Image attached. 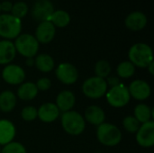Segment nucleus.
Wrapping results in <instances>:
<instances>
[{
  "label": "nucleus",
  "instance_id": "obj_1",
  "mask_svg": "<svg viewBox=\"0 0 154 153\" xmlns=\"http://www.w3.org/2000/svg\"><path fill=\"white\" fill-rule=\"evenodd\" d=\"M129 61L134 67L146 69L153 61L152 49L146 43L139 42L134 44L128 51Z\"/></svg>",
  "mask_w": 154,
  "mask_h": 153
},
{
  "label": "nucleus",
  "instance_id": "obj_2",
  "mask_svg": "<svg viewBox=\"0 0 154 153\" xmlns=\"http://www.w3.org/2000/svg\"><path fill=\"white\" fill-rule=\"evenodd\" d=\"M60 123L63 130L69 135L77 136L81 134L86 128V121L79 112L70 110L62 113Z\"/></svg>",
  "mask_w": 154,
  "mask_h": 153
},
{
  "label": "nucleus",
  "instance_id": "obj_3",
  "mask_svg": "<svg viewBox=\"0 0 154 153\" xmlns=\"http://www.w3.org/2000/svg\"><path fill=\"white\" fill-rule=\"evenodd\" d=\"M97 138L106 147H115L122 141V132L115 124L103 123L97 128Z\"/></svg>",
  "mask_w": 154,
  "mask_h": 153
},
{
  "label": "nucleus",
  "instance_id": "obj_4",
  "mask_svg": "<svg viewBox=\"0 0 154 153\" xmlns=\"http://www.w3.org/2000/svg\"><path fill=\"white\" fill-rule=\"evenodd\" d=\"M81 90L86 97L90 99H99L106 96L108 87L106 79L94 76L84 80Z\"/></svg>",
  "mask_w": 154,
  "mask_h": 153
},
{
  "label": "nucleus",
  "instance_id": "obj_5",
  "mask_svg": "<svg viewBox=\"0 0 154 153\" xmlns=\"http://www.w3.org/2000/svg\"><path fill=\"white\" fill-rule=\"evenodd\" d=\"M22 31V21L10 14H0V37L5 40L17 38Z\"/></svg>",
  "mask_w": 154,
  "mask_h": 153
},
{
  "label": "nucleus",
  "instance_id": "obj_6",
  "mask_svg": "<svg viewBox=\"0 0 154 153\" xmlns=\"http://www.w3.org/2000/svg\"><path fill=\"white\" fill-rule=\"evenodd\" d=\"M14 45L16 52L26 59L34 58L39 50V42L33 35L29 33L20 34L17 38H15Z\"/></svg>",
  "mask_w": 154,
  "mask_h": 153
},
{
  "label": "nucleus",
  "instance_id": "obj_7",
  "mask_svg": "<svg viewBox=\"0 0 154 153\" xmlns=\"http://www.w3.org/2000/svg\"><path fill=\"white\" fill-rule=\"evenodd\" d=\"M106 98L112 107L121 108L127 106L131 100L128 87L121 83L114 87H110L106 94Z\"/></svg>",
  "mask_w": 154,
  "mask_h": 153
},
{
  "label": "nucleus",
  "instance_id": "obj_8",
  "mask_svg": "<svg viewBox=\"0 0 154 153\" xmlns=\"http://www.w3.org/2000/svg\"><path fill=\"white\" fill-rule=\"evenodd\" d=\"M57 79L64 85H73L78 81L79 71L77 68L69 62H62L55 69Z\"/></svg>",
  "mask_w": 154,
  "mask_h": 153
},
{
  "label": "nucleus",
  "instance_id": "obj_9",
  "mask_svg": "<svg viewBox=\"0 0 154 153\" xmlns=\"http://www.w3.org/2000/svg\"><path fill=\"white\" fill-rule=\"evenodd\" d=\"M25 77L26 75L24 69L16 64L10 63L5 65L2 70V78L4 81L12 86L21 85L24 82Z\"/></svg>",
  "mask_w": 154,
  "mask_h": 153
},
{
  "label": "nucleus",
  "instance_id": "obj_10",
  "mask_svg": "<svg viewBox=\"0 0 154 153\" xmlns=\"http://www.w3.org/2000/svg\"><path fill=\"white\" fill-rule=\"evenodd\" d=\"M135 139L138 145L143 148H152L154 145V122L151 120L142 124L135 133Z\"/></svg>",
  "mask_w": 154,
  "mask_h": 153
},
{
  "label": "nucleus",
  "instance_id": "obj_11",
  "mask_svg": "<svg viewBox=\"0 0 154 153\" xmlns=\"http://www.w3.org/2000/svg\"><path fill=\"white\" fill-rule=\"evenodd\" d=\"M54 7L50 0H36L32 8V15L37 22L50 21Z\"/></svg>",
  "mask_w": 154,
  "mask_h": 153
},
{
  "label": "nucleus",
  "instance_id": "obj_12",
  "mask_svg": "<svg viewBox=\"0 0 154 153\" xmlns=\"http://www.w3.org/2000/svg\"><path fill=\"white\" fill-rule=\"evenodd\" d=\"M131 97L137 101H144L152 95V88L149 83L143 79H135L132 81L128 87Z\"/></svg>",
  "mask_w": 154,
  "mask_h": 153
},
{
  "label": "nucleus",
  "instance_id": "obj_13",
  "mask_svg": "<svg viewBox=\"0 0 154 153\" xmlns=\"http://www.w3.org/2000/svg\"><path fill=\"white\" fill-rule=\"evenodd\" d=\"M55 33V26L50 21H45L39 23V25L36 28L34 37L39 43L47 44L54 39Z\"/></svg>",
  "mask_w": 154,
  "mask_h": 153
},
{
  "label": "nucleus",
  "instance_id": "obj_14",
  "mask_svg": "<svg viewBox=\"0 0 154 153\" xmlns=\"http://www.w3.org/2000/svg\"><path fill=\"white\" fill-rule=\"evenodd\" d=\"M37 118H39L42 122L46 124H50L56 121L60 115V112L58 109L57 106L51 102L42 104L37 109Z\"/></svg>",
  "mask_w": 154,
  "mask_h": 153
},
{
  "label": "nucleus",
  "instance_id": "obj_15",
  "mask_svg": "<svg viewBox=\"0 0 154 153\" xmlns=\"http://www.w3.org/2000/svg\"><path fill=\"white\" fill-rule=\"evenodd\" d=\"M55 105L60 112L62 113L72 110L76 105V97L74 93L70 90H63L60 92L56 97Z\"/></svg>",
  "mask_w": 154,
  "mask_h": 153
},
{
  "label": "nucleus",
  "instance_id": "obj_16",
  "mask_svg": "<svg viewBox=\"0 0 154 153\" xmlns=\"http://www.w3.org/2000/svg\"><path fill=\"white\" fill-rule=\"evenodd\" d=\"M83 117L85 121L90 124L91 125L99 126L100 124L105 123L106 114L100 106L93 105V106H89L85 110V114Z\"/></svg>",
  "mask_w": 154,
  "mask_h": 153
},
{
  "label": "nucleus",
  "instance_id": "obj_17",
  "mask_svg": "<svg viewBox=\"0 0 154 153\" xmlns=\"http://www.w3.org/2000/svg\"><path fill=\"white\" fill-rule=\"evenodd\" d=\"M125 26L134 32L143 30L147 24V16L139 11H135L127 15L125 21Z\"/></svg>",
  "mask_w": 154,
  "mask_h": 153
},
{
  "label": "nucleus",
  "instance_id": "obj_18",
  "mask_svg": "<svg viewBox=\"0 0 154 153\" xmlns=\"http://www.w3.org/2000/svg\"><path fill=\"white\" fill-rule=\"evenodd\" d=\"M15 126L7 119H0V146H5L14 141L15 137Z\"/></svg>",
  "mask_w": 154,
  "mask_h": 153
},
{
  "label": "nucleus",
  "instance_id": "obj_19",
  "mask_svg": "<svg viewBox=\"0 0 154 153\" xmlns=\"http://www.w3.org/2000/svg\"><path fill=\"white\" fill-rule=\"evenodd\" d=\"M16 50L14 42L8 40L0 41V65H8L15 58Z\"/></svg>",
  "mask_w": 154,
  "mask_h": 153
},
{
  "label": "nucleus",
  "instance_id": "obj_20",
  "mask_svg": "<svg viewBox=\"0 0 154 153\" xmlns=\"http://www.w3.org/2000/svg\"><path fill=\"white\" fill-rule=\"evenodd\" d=\"M38 92L39 91L35 86V83L23 82L17 88L16 97L23 101H31L37 96Z\"/></svg>",
  "mask_w": 154,
  "mask_h": 153
},
{
  "label": "nucleus",
  "instance_id": "obj_21",
  "mask_svg": "<svg viewBox=\"0 0 154 153\" xmlns=\"http://www.w3.org/2000/svg\"><path fill=\"white\" fill-rule=\"evenodd\" d=\"M17 104L16 95L10 91L5 90L0 93V112L10 113L12 112Z\"/></svg>",
  "mask_w": 154,
  "mask_h": 153
},
{
  "label": "nucleus",
  "instance_id": "obj_22",
  "mask_svg": "<svg viewBox=\"0 0 154 153\" xmlns=\"http://www.w3.org/2000/svg\"><path fill=\"white\" fill-rule=\"evenodd\" d=\"M34 66L42 73H49L53 70L55 67V61L53 58L46 53H41L34 58Z\"/></svg>",
  "mask_w": 154,
  "mask_h": 153
},
{
  "label": "nucleus",
  "instance_id": "obj_23",
  "mask_svg": "<svg viewBox=\"0 0 154 153\" xmlns=\"http://www.w3.org/2000/svg\"><path fill=\"white\" fill-rule=\"evenodd\" d=\"M134 116L142 124L152 120L153 117V109L146 104L141 103L138 104L134 110Z\"/></svg>",
  "mask_w": 154,
  "mask_h": 153
},
{
  "label": "nucleus",
  "instance_id": "obj_24",
  "mask_svg": "<svg viewBox=\"0 0 154 153\" xmlns=\"http://www.w3.org/2000/svg\"><path fill=\"white\" fill-rule=\"evenodd\" d=\"M50 22L55 27L63 28V27H66L69 23L70 16L64 10H57V11H54L53 14H51Z\"/></svg>",
  "mask_w": 154,
  "mask_h": 153
},
{
  "label": "nucleus",
  "instance_id": "obj_25",
  "mask_svg": "<svg viewBox=\"0 0 154 153\" xmlns=\"http://www.w3.org/2000/svg\"><path fill=\"white\" fill-rule=\"evenodd\" d=\"M135 73L134 65L129 60L122 61L116 68V74L119 78H130Z\"/></svg>",
  "mask_w": 154,
  "mask_h": 153
},
{
  "label": "nucleus",
  "instance_id": "obj_26",
  "mask_svg": "<svg viewBox=\"0 0 154 153\" xmlns=\"http://www.w3.org/2000/svg\"><path fill=\"white\" fill-rule=\"evenodd\" d=\"M94 71H95L96 77L106 79L107 77L110 76L111 71H112V67H111V64L107 60H100L95 64Z\"/></svg>",
  "mask_w": 154,
  "mask_h": 153
},
{
  "label": "nucleus",
  "instance_id": "obj_27",
  "mask_svg": "<svg viewBox=\"0 0 154 153\" xmlns=\"http://www.w3.org/2000/svg\"><path fill=\"white\" fill-rule=\"evenodd\" d=\"M141 124L134 115H127L123 119V127L129 133H136Z\"/></svg>",
  "mask_w": 154,
  "mask_h": 153
},
{
  "label": "nucleus",
  "instance_id": "obj_28",
  "mask_svg": "<svg viewBox=\"0 0 154 153\" xmlns=\"http://www.w3.org/2000/svg\"><path fill=\"white\" fill-rule=\"evenodd\" d=\"M1 153H27L24 145L18 142H11L6 145L3 146Z\"/></svg>",
  "mask_w": 154,
  "mask_h": 153
},
{
  "label": "nucleus",
  "instance_id": "obj_29",
  "mask_svg": "<svg viewBox=\"0 0 154 153\" xmlns=\"http://www.w3.org/2000/svg\"><path fill=\"white\" fill-rule=\"evenodd\" d=\"M11 12L12 15H14L16 18L22 19L28 13V5L24 2H17L13 5Z\"/></svg>",
  "mask_w": 154,
  "mask_h": 153
},
{
  "label": "nucleus",
  "instance_id": "obj_30",
  "mask_svg": "<svg viewBox=\"0 0 154 153\" xmlns=\"http://www.w3.org/2000/svg\"><path fill=\"white\" fill-rule=\"evenodd\" d=\"M37 115H38L37 108L32 106H27L23 107L21 111V117L23 121L26 122L34 121L37 118Z\"/></svg>",
  "mask_w": 154,
  "mask_h": 153
},
{
  "label": "nucleus",
  "instance_id": "obj_31",
  "mask_svg": "<svg viewBox=\"0 0 154 153\" xmlns=\"http://www.w3.org/2000/svg\"><path fill=\"white\" fill-rule=\"evenodd\" d=\"M35 86L38 91H47L51 87V80L49 78L42 77L36 81Z\"/></svg>",
  "mask_w": 154,
  "mask_h": 153
},
{
  "label": "nucleus",
  "instance_id": "obj_32",
  "mask_svg": "<svg viewBox=\"0 0 154 153\" xmlns=\"http://www.w3.org/2000/svg\"><path fill=\"white\" fill-rule=\"evenodd\" d=\"M106 81L107 87H114L121 84L120 78L118 77H116V76H109V77H107Z\"/></svg>",
  "mask_w": 154,
  "mask_h": 153
},
{
  "label": "nucleus",
  "instance_id": "obj_33",
  "mask_svg": "<svg viewBox=\"0 0 154 153\" xmlns=\"http://www.w3.org/2000/svg\"><path fill=\"white\" fill-rule=\"evenodd\" d=\"M0 7H1V11L8 13V12H11L13 4L10 1H4L2 3H0Z\"/></svg>",
  "mask_w": 154,
  "mask_h": 153
},
{
  "label": "nucleus",
  "instance_id": "obj_34",
  "mask_svg": "<svg viewBox=\"0 0 154 153\" xmlns=\"http://www.w3.org/2000/svg\"><path fill=\"white\" fill-rule=\"evenodd\" d=\"M146 69H147L148 72L152 76V75L154 74V61H152V63H151V64L146 68Z\"/></svg>",
  "mask_w": 154,
  "mask_h": 153
},
{
  "label": "nucleus",
  "instance_id": "obj_35",
  "mask_svg": "<svg viewBox=\"0 0 154 153\" xmlns=\"http://www.w3.org/2000/svg\"><path fill=\"white\" fill-rule=\"evenodd\" d=\"M26 65L28 67L34 66V58H27L26 59Z\"/></svg>",
  "mask_w": 154,
  "mask_h": 153
},
{
  "label": "nucleus",
  "instance_id": "obj_36",
  "mask_svg": "<svg viewBox=\"0 0 154 153\" xmlns=\"http://www.w3.org/2000/svg\"><path fill=\"white\" fill-rule=\"evenodd\" d=\"M0 153H1V146H0Z\"/></svg>",
  "mask_w": 154,
  "mask_h": 153
},
{
  "label": "nucleus",
  "instance_id": "obj_37",
  "mask_svg": "<svg viewBox=\"0 0 154 153\" xmlns=\"http://www.w3.org/2000/svg\"><path fill=\"white\" fill-rule=\"evenodd\" d=\"M0 12H1V7H0Z\"/></svg>",
  "mask_w": 154,
  "mask_h": 153
}]
</instances>
